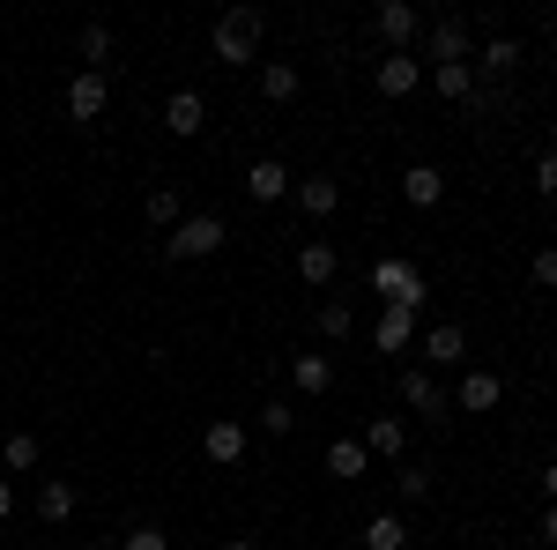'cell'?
<instances>
[{
    "instance_id": "obj_1",
    "label": "cell",
    "mask_w": 557,
    "mask_h": 550,
    "mask_svg": "<svg viewBox=\"0 0 557 550\" xmlns=\"http://www.w3.org/2000/svg\"><path fill=\"white\" fill-rule=\"evenodd\" d=\"M260 30H268V15L260 8H223L215 15V30H209V52L223 60V68H246L260 52Z\"/></svg>"
},
{
    "instance_id": "obj_3",
    "label": "cell",
    "mask_w": 557,
    "mask_h": 550,
    "mask_svg": "<svg viewBox=\"0 0 557 550\" xmlns=\"http://www.w3.org/2000/svg\"><path fill=\"white\" fill-rule=\"evenodd\" d=\"M372 291L386 297V305H409V313H417V305H424V276H417V268H409V260H380V268H372Z\"/></svg>"
},
{
    "instance_id": "obj_38",
    "label": "cell",
    "mask_w": 557,
    "mask_h": 550,
    "mask_svg": "<svg viewBox=\"0 0 557 550\" xmlns=\"http://www.w3.org/2000/svg\"><path fill=\"white\" fill-rule=\"evenodd\" d=\"M223 550H260V543H253V536H231V543H223Z\"/></svg>"
},
{
    "instance_id": "obj_29",
    "label": "cell",
    "mask_w": 557,
    "mask_h": 550,
    "mask_svg": "<svg viewBox=\"0 0 557 550\" xmlns=\"http://www.w3.org/2000/svg\"><path fill=\"white\" fill-rule=\"evenodd\" d=\"M349 328H357V313H349L343 297H327V305H320V335H327V342H343Z\"/></svg>"
},
{
    "instance_id": "obj_41",
    "label": "cell",
    "mask_w": 557,
    "mask_h": 550,
    "mask_svg": "<svg viewBox=\"0 0 557 550\" xmlns=\"http://www.w3.org/2000/svg\"><path fill=\"white\" fill-rule=\"evenodd\" d=\"M550 417H557V402H550Z\"/></svg>"
},
{
    "instance_id": "obj_35",
    "label": "cell",
    "mask_w": 557,
    "mask_h": 550,
    "mask_svg": "<svg viewBox=\"0 0 557 550\" xmlns=\"http://www.w3.org/2000/svg\"><path fill=\"white\" fill-rule=\"evenodd\" d=\"M8 513H15V484L0 476V521H8Z\"/></svg>"
},
{
    "instance_id": "obj_10",
    "label": "cell",
    "mask_w": 557,
    "mask_h": 550,
    "mask_svg": "<svg viewBox=\"0 0 557 550\" xmlns=\"http://www.w3.org/2000/svg\"><path fill=\"white\" fill-rule=\"evenodd\" d=\"M401 402H409L417 417H446V402H454V394L431 380V372H417V365H409V372H401Z\"/></svg>"
},
{
    "instance_id": "obj_16",
    "label": "cell",
    "mask_w": 557,
    "mask_h": 550,
    "mask_svg": "<svg viewBox=\"0 0 557 550\" xmlns=\"http://www.w3.org/2000/svg\"><path fill=\"white\" fill-rule=\"evenodd\" d=\"M298 283H312V291L335 283V246H327V239H305L298 246Z\"/></svg>"
},
{
    "instance_id": "obj_26",
    "label": "cell",
    "mask_w": 557,
    "mask_h": 550,
    "mask_svg": "<svg viewBox=\"0 0 557 550\" xmlns=\"http://www.w3.org/2000/svg\"><path fill=\"white\" fill-rule=\"evenodd\" d=\"M0 468H15V476H23V468H38V439H30V431H8V447H0Z\"/></svg>"
},
{
    "instance_id": "obj_12",
    "label": "cell",
    "mask_w": 557,
    "mask_h": 550,
    "mask_svg": "<svg viewBox=\"0 0 557 550\" xmlns=\"http://www.w3.org/2000/svg\"><path fill=\"white\" fill-rule=\"evenodd\" d=\"M246 194H253V201H283V194H290V164H283V157L246 164Z\"/></svg>"
},
{
    "instance_id": "obj_19",
    "label": "cell",
    "mask_w": 557,
    "mask_h": 550,
    "mask_svg": "<svg viewBox=\"0 0 557 550\" xmlns=\"http://www.w3.org/2000/svg\"><path fill=\"white\" fill-rule=\"evenodd\" d=\"M67 513H75V484H67V476H45V484H38V521L60 528Z\"/></svg>"
},
{
    "instance_id": "obj_32",
    "label": "cell",
    "mask_w": 557,
    "mask_h": 550,
    "mask_svg": "<svg viewBox=\"0 0 557 550\" xmlns=\"http://www.w3.org/2000/svg\"><path fill=\"white\" fill-rule=\"evenodd\" d=\"M149 223H172V231H178V194H172V186L149 194Z\"/></svg>"
},
{
    "instance_id": "obj_34",
    "label": "cell",
    "mask_w": 557,
    "mask_h": 550,
    "mask_svg": "<svg viewBox=\"0 0 557 550\" xmlns=\"http://www.w3.org/2000/svg\"><path fill=\"white\" fill-rule=\"evenodd\" d=\"M535 283H543V291H557V246H543V254H535Z\"/></svg>"
},
{
    "instance_id": "obj_37",
    "label": "cell",
    "mask_w": 557,
    "mask_h": 550,
    "mask_svg": "<svg viewBox=\"0 0 557 550\" xmlns=\"http://www.w3.org/2000/svg\"><path fill=\"white\" fill-rule=\"evenodd\" d=\"M543 491H550V506H557V462H550V468H543Z\"/></svg>"
},
{
    "instance_id": "obj_20",
    "label": "cell",
    "mask_w": 557,
    "mask_h": 550,
    "mask_svg": "<svg viewBox=\"0 0 557 550\" xmlns=\"http://www.w3.org/2000/svg\"><path fill=\"white\" fill-rule=\"evenodd\" d=\"M364 550H409L401 513H372V521H364Z\"/></svg>"
},
{
    "instance_id": "obj_21",
    "label": "cell",
    "mask_w": 557,
    "mask_h": 550,
    "mask_svg": "<svg viewBox=\"0 0 557 550\" xmlns=\"http://www.w3.org/2000/svg\"><path fill=\"white\" fill-rule=\"evenodd\" d=\"M431 89L461 105V97H475V68H469V60H454V68H431Z\"/></svg>"
},
{
    "instance_id": "obj_25",
    "label": "cell",
    "mask_w": 557,
    "mask_h": 550,
    "mask_svg": "<svg viewBox=\"0 0 557 550\" xmlns=\"http://www.w3.org/2000/svg\"><path fill=\"white\" fill-rule=\"evenodd\" d=\"M75 52L89 60V75H104V60H112V30H104V23H89L83 38H75Z\"/></svg>"
},
{
    "instance_id": "obj_15",
    "label": "cell",
    "mask_w": 557,
    "mask_h": 550,
    "mask_svg": "<svg viewBox=\"0 0 557 550\" xmlns=\"http://www.w3.org/2000/svg\"><path fill=\"white\" fill-rule=\"evenodd\" d=\"M290 194H298L305 216H335V209H343V186H335V179H320V171H312V179H290Z\"/></svg>"
},
{
    "instance_id": "obj_39",
    "label": "cell",
    "mask_w": 557,
    "mask_h": 550,
    "mask_svg": "<svg viewBox=\"0 0 557 550\" xmlns=\"http://www.w3.org/2000/svg\"><path fill=\"white\" fill-rule=\"evenodd\" d=\"M83 550H112V543H83Z\"/></svg>"
},
{
    "instance_id": "obj_33",
    "label": "cell",
    "mask_w": 557,
    "mask_h": 550,
    "mask_svg": "<svg viewBox=\"0 0 557 550\" xmlns=\"http://www.w3.org/2000/svg\"><path fill=\"white\" fill-rule=\"evenodd\" d=\"M535 194H543V201H557V149H543V157H535Z\"/></svg>"
},
{
    "instance_id": "obj_23",
    "label": "cell",
    "mask_w": 557,
    "mask_h": 550,
    "mask_svg": "<svg viewBox=\"0 0 557 550\" xmlns=\"http://www.w3.org/2000/svg\"><path fill=\"white\" fill-rule=\"evenodd\" d=\"M364 468H372V454H364L357 439H335V447H327V476H364Z\"/></svg>"
},
{
    "instance_id": "obj_27",
    "label": "cell",
    "mask_w": 557,
    "mask_h": 550,
    "mask_svg": "<svg viewBox=\"0 0 557 550\" xmlns=\"http://www.w3.org/2000/svg\"><path fill=\"white\" fill-rule=\"evenodd\" d=\"M475 68H491V75H513V68H520V38H491Z\"/></svg>"
},
{
    "instance_id": "obj_5",
    "label": "cell",
    "mask_w": 557,
    "mask_h": 550,
    "mask_svg": "<svg viewBox=\"0 0 557 550\" xmlns=\"http://www.w3.org/2000/svg\"><path fill=\"white\" fill-rule=\"evenodd\" d=\"M417 60H431V68H454V60H469V23L461 15H438L424 30V52Z\"/></svg>"
},
{
    "instance_id": "obj_30",
    "label": "cell",
    "mask_w": 557,
    "mask_h": 550,
    "mask_svg": "<svg viewBox=\"0 0 557 550\" xmlns=\"http://www.w3.org/2000/svg\"><path fill=\"white\" fill-rule=\"evenodd\" d=\"M260 431H268V439H290V431H298V410H290V402H268V410H260Z\"/></svg>"
},
{
    "instance_id": "obj_9",
    "label": "cell",
    "mask_w": 557,
    "mask_h": 550,
    "mask_svg": "<svg viewBox=\"0 0 557 550\" xmlns=\"http://www.w3.org/2000/svg\"><path fill=\"white\" fill-rule=\"evenodd\" d=\"M417 75H424V60H417V52H386L380 68H372L380 97H409V89H417Z\"/></svg>"
},
{
    "instance_id": "obj_36",
    "label": "cell",
    "mask_w": 557,
    "mask_h": 550,
    "mask_svg": "<svg viewBox=\"0 0 557 550\" xmlns=\"http://www.w3.org/2000/svg\"><path fill=\"white\" fill-rule=\"evenodd\" d=\"M543 543H557V506H550V513H543Z\"/></svg>"
},
{
    "instance_id": "obj_11",
    "label": "cell",
    "mask_w": 557,
    "mask_h": 550,
    "mask_svg": "<svg viewBox=\"0 0 557 550\" xmlns=\"http://www.w3.org/2000/svg\"><path fill=\"white\" fill-rule=\"evenodd\" d=\"M438 194H446V171L438 164H409L401 171V201H409V209H438Z\"/></svg>"
},
{
    "instance_id": "obj_13",
    "label": "cell",
    "mask_w": 557,
    "mask_h": 550,
    "mask_svg": "<svg viewBox=\"0 0 557 550\" xmlns=\"http://www.w3.org/2000/svg\"><path fill=\"white\" fill-rule=\"evenodd\" d=\"M372 342H380L386 357H401V350L417 342V313H409V305H386V313H380V328H372Z\"/></svg>"
},
{
    "instance_id": "obj_17",
    "label": "cell",
    "mask_w": 557,
    "mask_h": 550,
    "mask_svg": "<svg viewBox=\"0 0 557 550\" xmlns=\"http://www.w3.org/2000/svg\"><path fill=\"white\" fill-rule=\"evenodd\" d=\"M298 60H268V68H260V97H268V105H290V97H298Z\"/></svg>"
},
{
    "instance_id": "obj_8",
    "label": "cell",
    "mask_w": 557,
    "mask_h": 550,
    "mask_svg": "<svg viewBox=\"0 0 557 550\" xmlns=\"http://www.w3.org/2000/svg\"><path fill=\"white\" fill-rule=\"evenodd\" d=\"M164 127H172L178 142H194V134L209 127V105H201V89H172V97H164Z\"/></svg>"
},
{
    "instance_id": "obj_28",
    "label": "cell",
    "mask_w": 557,
    "mask_h": 550,
    "mask_svg": "<svg viewBox=\"0 0 557 550\" xmlns=\"http://www.w3.org/2000/svg\"><path fill=\"white\" fill-rule=\"evenodd\" d=\"M394 491H401V506H424V499H431V468L424 462L401 468V476H394Z\"/></svg>"
},
{
    "instance_id": "obj_14",
    "label": "cell",
    "mask_w": 557,
    "mask_h": 550,
    "mask_svg": "<svg viewBox=\"0 0 557 550\" xmlns=\"http://www.w3.org/2000/svg\"><path fill=\"white\" fill-rule=\"evenodd\" d=\"M454 402H461V410H469V417H491V410H498V402H506V380H498V372H469V380H461V394H454Z\"/></svg>"
},
{
    "instance_id": "obj_4",
    "label": "cell",
    "mask_w": 557,
    "mask_h": 550,
    "mask_svg": "<svg viewBox=\"0 0 557 550\" xmlns=\"http://www.w3.org/2000/svg\"><path fill=\"white\" fill-rule=\"evenodd\" d=\"M372 23H380L386 52H417V38H424V23H417V8H409V0H380V8H372Z\"/></svg>"
},
{
    "instance_id": "obj_18",
    "label": "cell",
    "mask_w": 557,
    "mask_h": 550,
    "mask_svg": "<svg viewBox=\"0 0 557 550\" xmlns=\"http://www.w3.org/2000/svg\"><path fill=\"white\" fill-rule=\"evenodd\" d=\"M461 357H469V335H461L454 320H446V328H431V335H424V365H461Z\"/></svg>"
},
{
    "instance_id": "obj_24",
    "label": "cell",
    "mask_w": 557,
    "mask_h": 550,
    "mask_svg": "<svg viewBox=\"0 0 557 550\" xmlns=\"http://www.w3.org/2000/svg\"><path fill=\"white\" fill-rule=\"evenodd\" d=\"M401 447H409V431H401V417H380V424H372V439H364V454H386V462H394Z\"/></svg>"
},
{
    "instance_id": "obj_31",
    "label": "cell",
    "mask_w": 557,
    "mask_h": 550,
    "mask_svg": "<svg viewBox=\"0 0 557 550\" xmlns=\"http://www.w3.org/2000/svg\"><path fill=\"white\" fill-rule=\"evenodd\" d=\"M120 550H172V536H164L157 521H141V528H127V536H120Z\"/></svg>"
},
{
    "instance_id": "obj_22",
    "label": "cell",
    "mask_w": 557,
    "mask_h": 550,
    "mask_svg": "<svg viewBox=\"0 0 557 550\" xmlns=\"http://www.w3.org/2000/svg\"><path fill=\"white\" fill-rule=\"evenodd\" d=\"M290 372H298V394H327L335 387V365L327 357H290Z\"/></svg>"
},
{
    "instance_id": "obj_40",
    "label": "cell",
    "mask_w": 557,
    "mask_h": 550,
    "mask_svg": "<svg viewBox=\"0 0 557 550\" xmlns=\"http://www.w3.org/2000/svg\"><path fill=\"white\" fill-rule=\"evenodd\" d=\"M513 550H543V543H513Z\"/></svg>"
},
{
    "instance_id": "obj_7",
    "label": "cell",
    "mask_w": 557,
    "mask_h": 550,
    "mask_svg": "<svg viewBox=\"0 0 557 550\" xmlns=\"http://www.w3.org/2000/svg\"><path fill=\"white\" fill-rule=\"evenodd\" d=\"M104 105H112V83L83 68V75L67 83V120H83V127H89V120H104Z\"/></svg>"
},
{
    "instance_id": "obj_6",
    "label": "cell",
    "mask_w": 557,
    "mask_h": 550,
    "mask_svg": "<svg viewBox=\"0 0 557 550\" xmlns=\"http://www.w3.org/2000/svg\"><path fill=\"white\" fill-rule=\"evenodd\" d=\"M246 447H253V431H246L238 417H215L209 431H201V454H209L215 468H238V462H246Z\"/></svg>"
},
{
    "instance_id": "obj_2",
    "label": "cell",
    "mask_w": 557,
    "mask_h": 550,
    "mask_svg": "<svg viewBox=\"0 0 557 550\" xmlns=\"http://www.w3.org/2000/svg\"><path fill=\"white\" fill-rule=\"evenodd\" d=\"M223 216H178V231L164 239V254L172 260H209V254H223Z\"/></svg>"
}]
</instances>
